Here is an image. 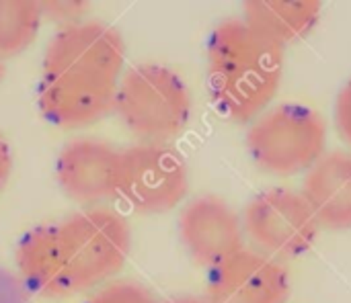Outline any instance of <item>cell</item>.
<instances>
[{
	"label": "cell",
	"instance_id": "6da1fadb",
	"mask_svg": "<svg viewBox=\"0 0 351 303\" xmlns=\"http://www.w3.org/2000/svg\"><path fill=\"white\" fill-rule=\"evenodd\" d=\"M125 72V41L103 21L58 29L49 39L37 82V109L60 129H86L113 113Z\"/></svg>",
	"mask_w": 351,
	"mask_h": 303
},
{
	"label": "cell",
	"instance_id": "7a4b0ae2",
	"mask_svg": "<svg viewBox=\"0 0 351 303\" xmlns=\"http://www.w3.org/2000/svg\"><path fill=\"white\" fill-rule=\"evenodd\" d=\"M284 53L241 16L220 21L206 43L208 92L216 111L234 123H253L280 92Z\"/></svg>",
	"mask_w": 351,
	"mask_h": 303
},
{
	"label": "cell",
	"instance_id": "3957f363",
	"mask_svg": "<svg viewBox=\"0 0 351 303\" xmlns=\"http://www.w3.org/2000/svg\"><path fill=\"white\" fill-rule=\"evenodd\" d=\"M191 113V90L173 68L154 62L125 68L113 115L138 142L171 144L185 131Z\"/></svg>",
	"mask_w": 351,
	"mask_h": 303
},
{
	"label": "cell",
	"instance_id": "277c9868",
	"mask_svg": "<svg viewBox=\"0 0 351 303\" xmlns=\"http://www.w3.org/2000/svg\"><path fill=\"white\" fill-rule=\"evenodd\" d=\"M56 232L62 265L74 295L113 281L132 252V228L111 207L80 209L56 222Z\"/></svg>",
	"mask_w": 351,
	"mask_h": 303
},
{
	"label": "cell",
	"instance_id": "5b68a950",
	"mask_svg": "<svg viewBox=\"0 0 351 303\" xmlns=\"http://www.w3.org/2000/svg\"><path fill=\"white\" fill-rule=\"evenodd\" d=\"M325 117L300 103L263 111L247 129V150L259 170L271 176L306 174L327 154Z\"/></svg>",
	"mask_w": 351,
	"mask_h": 303
},
{
	"label": "cell",
	"instance_id": "8992f818",
	"mask_svg": "<svg viewBox=\"0 0 351 303\" xmlns=\"http://www.w3.org/2000/svg\"><path fill=\"white\" fill-rule=\"evenodd\" d=\"M189 195V166L173 144L136 142L121 150L119 199L140 215H162Z\"/></svg>",
	"mask_w": 351,
	"mask_h": 303
},
{
	"label": "cell",
	"instance_id": "52a82bcc",
	"mask_svg": "<svg viewBox=\"0 0 351 303\" xmlns=\"http://www.w3.org/2000/svg\"><path fill=\"white\" fill-rule=\"evenodd\" d=\"M241 220L245 238L253 242L255 250L278 261L306 254L321 234L306 199L292 189L257 193L247 203Z\"/></svg>",
	"mask_w": 351,
	"mask_h": 303
},
{
	"label": "cell",
	"instance_id": "ba28073f",
	"mask_svg": "<svg viewBox=\"0 0 351 303\" xmlns=\"http://www.w3.org/2000/svg\"><path fill=\"white\" fill-rule=\"evenodd\" d=\"M121 150L97 137H76L56 158V179L66 197L82 209L107 207L119 199Z\"/></svg>",
	"mask_w": 351,
	"mask_h": 303
},
{
	"label": "cell",
	"instance_id": "9c48e42d",
	"mask_svg": "<svg viewBox=\"0 0 351 303\" xmlns=\"http://www.w3.org/2000/svg\"><path fill=\"white\" fill-rule=\"evenodd\" d=\"M292 283L286 267L259 250L243 248L208 269L210 303H288Z\"/></svg>",
	"mask_w": 351,
	"mask_h": 303
},
{
	"label": "cell",
	"instance_id": "30bf717a",
	"mask_svg": "<svg viewBox=\"0 0 351 303\" xmlns=\"http://www.w3.org/2000/svg\"><path fill=\"white\" fill-rule=\"evenodd\" d=\"M177 230L189 259L204 269H212L245 248L241 215L216 195L187 201L179 213Z\"/></svg>",
	"mask_w": 351,
	"mask_h": 303
},
{
	"label": "cell",
	"instance_id": "8fae6325",
	"mask_svg": "<svg viewBox=\"0 0 351 303\" xmlns=\"http://www.w3.org/2000/svg\"><path fill=\"white\" fill-rule=\"evenodd\" d=\"M300 193L321 230H351V152H327L304 174Z\"/></svg>",
	"mask_w": 351,
	"mask_h": 303
},
{
	"label": "cell",
	"instance_id": "7c38bea8",
	"mask_svg": "<svg viewBox=\"0 0 351 303\" xmlns=\"http://www.w3.org/2000/svg\"><path fill=\"white\" fill-rule=\"evenodd\" d=\"M323 14L319 0H249L241 18L259 35L282 45L296 43L313 33Z\"/></svg>",
	"mask_w": 351,
	"mask_h": 303
},
{
	"label": "cell",
	"instance_id": "4fadbf2b",
	"mask_svg": "<svg viewBox=\"0 0 351 303\" xmlns=\"http://www.w3.org/2000/svg\"><path fill=\"white\" fill-rule=\"evenodd\" d=\"M43 27L39 2L0 0V64L23 55Z\"/></svg>",
	"mask_w": 351,
	"mask_h": 303
},
{
	"label": "cell",
	"instance_id": "5bb4252c",
	"mask_svg": "<svg viewBox=\"0 0 351 303\" xmlns=\"http://www.w3.org/2000/svg\"><path fill=\"white\" fill-rule=\"evenodd\" d=\"M84 303H160L148 287H144L138 281L130 279H113L97 289L90 291V295Z\"/></svg>",
	"mask_w": 351,
	"mask_h": 303
},
{
	"label": "cell",
	"instance_id": "9a60e30c",
	"mask_svg": "<svg viewBox=\"0 0 351 303\" xmlns=\"http://www.w3.org/2000/svg\"><path fill=\"white\" fill-rule=\"evenodd\" d=\"M39 6L43 14V23L49 21L58 29H66L86 21V12H88V2H80V0H51V2H39Z\"/></svg>",
	"mask_w": 351,
	"mask_h": 303
},
{
	"label": "cell",
	"instance_id": "2e32d148",
	"mask_svg": "<svg viewBox=\"0 0 351 303\" xmlns=\"http://www.w3.org/2000/svg\"><path fill=\"white\" fill-rule=\"evenodd\" d=\"M333 119H335L337 133L351 148V80L339 90V94L335 98Z\"/></svg>",
	"mask_w": 351,
	"mask_h": 303
},
{
	"label": "cell",
	"instance_id": "e0dca14e",
	"mask_svg": "<svg viewBox=\"0 0 351 303\" xmlns=\"http://www.w3.org/2000/svg\"><path fill=\"white\" fill-rule=\"evenodd\" d=\"M12 166H14V158H12L10 144L0 133V193L4 191V187H6V183H8L10 174H12Z\"/></svg>",
	"mask_w": 351,
	"mask_h": 303
},
{
	"label": "cell",
	"instance_id": "ac0fdd59",
	"mask_svg": "<svg viewBox=\"0 0 351 303\" xmlns=\"http://www.w3.org/2000/svg\"><path fill=\"white\" fill-rule=\"evenodd\" d=\"M160 303H210V300L206 295L204 298H199V295H179V298H173V300H167V302Z\"/></svg>",
	"mask_w": 351,
	"mask_h": 303
},
{
	"label": "cell",
	"instance_id": "d6986e66",
	"mask_svg": "<svg viewBox=\"0 0 351 303\" xmlns=\"http://www.w3.org/2000/svg\"><path fill=\"white\" fill-rule=\"evenodd\" d=\"M2 74H4V68H2V64H0V80H2Z\"/></svg>",
	"mask_w": 351,
	"mask_h": 303
}]
</instances>
